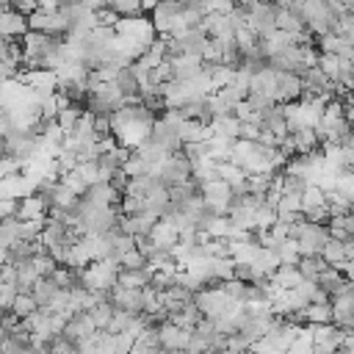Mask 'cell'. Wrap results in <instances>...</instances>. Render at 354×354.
<instances>
[{
    "label": "cell",
    "instance_id": "cell-1",
    "mask_svg": "<svg viewBox=\"0 0 354 354\" xmlns=\"http://www.w3.org/2000/svg\"><path fill=\"white\" fill-rule=\"evenodd\" d=\"M294 241H296L302 258L305 255H321L324 247L329 244V227L327 224H318V221L302 219V221L294 224Z\"/></svg>",
    "mask_w": 354,
    "mask_h": 354
},
{
    "label": "cell",
    "instance_id": "cell-2",
    "mask_svg": "<svg viewBox=\"0 0 354 354\" xmlns=\"http://www.w3.org/2000/svg\"><path fill=\"white\" fill-rule=\"evenodd\" d=\"M199 194H202L205 205H208L216 216H227L230 202H232V197H235L232 186L224 183V180H219V177H216V180H208L205 186H199Z\"/></svg>",
    "mask_w": 354,
    "mask_h": 354
},
{
    "label": "cell",
    "instance_id": "cell-3",
    "mask_svg": "<svg viewBox=\"0 0 354 354\" xmlns=\"http://www.w3.org/2000/svg\"><path fill=\"white\" fill-rule=\"evenodd\" d=\"M28 28L39 31V34H50V36H67L69 34V20L61 9L58 12H42L39 9L28 17Z\"/></svg>",
    "mask_w": 354,
    "mask_h": 354
},
{
    "label": "cell",
    "instance_id": "cell-4",
    "mask_svg": "<svg viewBox=\"0 0 354 354\" xmlns=\"http://www.w3.org/2000/svg\"><path fill=\"white\" fill-rule=\"evenodd\" d=\"M277 3H258L250 12V31L258 39H269L272 34H277Z\"/></svg>",
    "mask_w": 354,
    "mask_h": 354
},
{
    "label": "cell",
    "instance_id": "cell-5",
    "mask_svg": "<svg viewBox=\"0 0 354 354\" xmlns=\"http://www.w3.org/2000/svg\"><path fill=\"white\" fill-rule=\"evenodd\" d=\"M158 177H161V183L169 186V188H172V186H180V183H188V180H191V164H188V158H186L183 153L169 155V158L161 164Z\"/></svg>",
    "mask_w": 354,
    "mask_h": 354
},
{
    "label": "cell",
    "instance_id": "cell-6",
    "mask_svg": "<svg viewBox=\"0 0 354 354\" xmlns=\"http://www.w3.org/2000/svg\"><path fill=\"white\" fill-rule=\"evenodd\" d=\"M111 305H113L116 310H125V313L139 316V313H144V288L136 291V288L116 285V288L111 291Z\"/></svg>",
    "mask_w": 354,
    "mask_h": 354
},
{
    "label": "cell",
    "instance_id": "cell-7",
    "mask_svg": "<svg viewBox=\"0 0 354 354\" xmlns=\"http://www.w3.org/2000/svg\"><path fill=\"white\" fill-rule=\"evenodd\" d=\"M150 139H153L155 144H161V147H164L169 155L183 153V142H180L177 128H175L172 122H166L164 116H161V120H155V122H153V133H150Z\"/></svg>",
    "mask_w": 354,
    "mask_h": 354
},
{
    "label": "cell",
    "instance_id": "cell-8",
    "mask_svg": "<svg viewBox=\"0 0 354 354\" xmlns=\"http://www.w3.org/2000/svg\"><path fill=\"white\" fill-rule=\"evenodd\" d=\"M158 221L161 219L155 213L144 210V213H136V216H122L120 219V230L128 232V235H133V239H147V235L155 230Z\"/></svg>",
    "mask_w": 354,
    "mask_h": 354
},
{
    "label": "cell",
    "instance_id": "cell-9",
    "mask_svg": "<svg viewBox=\"0 0 354 354\" xmlns=\"http://www.w3.org/2000/svg\"><path fill=\"white\" fill-rule=\"evenodd\" d=\"M258 125H261V131L274 133L280 142L288 139V133H291V125H288V116H285V108H283V105H274V108L263 111L261 120H258Z\"/></svg>",
    "mask_w": 354,
    "mask_h": 354
},
{
    "label": "cell",
    "instance_id": "cell-10",
    "mask_svg": "<svg viewBox=\"0 0 354 354\" xmlns=\"http://www.w3.org/2000/svg\"><path fill=\"white\" fill-rule=\"evenodd\" d=\"M144 202H147V210H150V213H155L158 219H164V216L169 213V208H172L169 186H164V183H161V177H155V180H153V186H150V188H147V194H144Z\"/></svg>",
    "mask_w": 354,
    "mask_h": 354
},
{
    "label": "cell",
    "instance_id": "cell-11",
    "mask_svg": "<svg viewBox=\"0 0 354 354\" xmlns=\"http://www.w3.org/2000/svg\"><path fill=\"white\" fill-rule=\"evenodd\" d=\"M305 91V83L296 72H277V102L280 105H288V102H296Z\"/></svg>",
    "mask_w": 354,
    "mask_h": 354
},
{
    "label": "cell",
    "instance_id": "cell-12",
    "mask_svg": "<svg viewBox=\"0 0 354 354\" xmlns=\"http://www.w3.org/2000/svg\"><path fill=\"white\" fill-rule=\"evenodd\" d=\"M158 335H161V349H166V351L188 349V343H191V332L183 329V327H177V324H172V321L161 324L158 327Z\"/></svg>",
    "mask_w": 354,
    "mask_h": 354
},
{
    "label": "cell",
    "instance_id": "cell-13",
    "mask_svg": "<svg viewBox=\"0 0 354 354\" xmlns=\"http://www.w3.org/2000/svg\"><path fill=\"white\" fill-rule=\"evenodd\" d=\"M202 28H205V34H208L210 39H219V42H230V39H235V28H232V23H230V17H227V14H219V12L205 14Z\"/></svg>",
    "mask_w": 354,
    "mask_h": 354
},
{
    "label": "cell",
    "instance_id": "cell-14",
    "mask_svg": "<svg viewBox=\"0 0 354 354\" xmlns=\"http://www.w3.org/2000/svg\"><path fill=\"white\" fill-rule=\"evenodd\" d=\"M172 64V78L175 80H194L202 75V56H175L169 58Z\"/></svg>",
    "mask_w": 354,
    "mask_h": 354
},
{
    "label": "cell",
    "instance_id": "cell-15",
    "mask_svg": "<svg viewBox=\"0 0 354 354\" xmlns=\"http://www.w3.org/2000/svg\"><path fill=\"white\" fill-rule=\"evenodd\" d=\"M83 199L91 202L94 208H113V205L122 202V194L113 188V183H94V186L86 191Z\"/></svg>",
    "mask_w": 354,
    "mask_h": 354
},
{
    "label": "cell",
    "instance_id": "cell-16",
    "mask_svg": "<svg viewBox=\"0 0 354 354\" xmlns=\"http://www.w3.org/2000/svg\"><path fill=\"white\" fill-rule=\"evenodd\" d=\"M17 80H23L25 86H31L36 91H58V75H56V69H25Z\"/></svg>",
    "mask_w": 354,
    "mask_h": 354
},
{
    "label": "cell",
    "instance_id": "cell-17",
    "mask_svg": "<svg viewBox=\"0 0 354 354\" xmlns=\"http://www.w3.org/2000/svg\"><path fill=\"white\" fill-rule=\"evenodd\" d=\"M28 17L17 14V12H0V36L3 39H23L28 34Z\"/></svg>",
    "mask_w": 354,
    "mask_h": 354
},
{
    "label": "cell",
    "instance_id": "cell-18",
    "mask_svg": "<svg viewBox=\"0 0 354 354\" xmlns=\"http://www.w3.org/2000/svg\"><path fill=\"white\" fill-rule=\"evenodd\" d=\"M288 142H291L294 155L318 153V147H321V142H318V136H316V131H313V128H294V131L288 133Z\"/></svg>",
    "mask_w": 354,
    "mask_h": 354
},
{
    "label": "cell",
    "instance_id": "cell-19",
    "mask_svg": "<svg viewBox=\"0 0 354 354\" xmlns=\"http://www.w3.org/2000/svg\"><path fill=\"white\" fill-rule=\"evenodd\" d=\"M47 213H50V205H47V199L42 194H31V197L20 199L17 219H23V221H42V219H47Z\"/></svg>",
    "mask_w": 354,
    "mask_h": 354
},
{
    "label": "cell",
    "instance_id": "cell-20",
    "mask_svg": "<svg viewBox=\"0 0 354 354\" xmlns=\"http://www.w3.org/2000/svg\"><path fill=\"white\" fill-rule=\"evenodd\" d=\"M150 241H153L161 252H172V250L180 244V232H177L175 224H169L166 219H161V221L155 224V230L150 232Z\"/></svg>",
    "mask_w": 354,
    "mask_h": 354
},
{
    "label": "cell",
    "instance_id": "cell-21",
    "mask_svg": "<svg viewBox=\"0 0 354 354\" xmlns=\"http://www.w3.org/2000/svg\"><path fill=\"white\" fill-rule=\"evenodd\" d=\"M177 133H180V142H183V147H186V144L208 142V139L213 136V128L202 125L199 120H183V122H180V128H177Z\"/></svg>",
    "mask_w": 354,
    "mask_h": 354
},
{
    "label": "cell",
    "instance_id": "cell-22",
    "mask_svg": "<svg viewBox=\"0 0 354 354\" xmlns=\"http://www.w3.org/2000/svg\"><path fill=\"white\" fill-rule=\"evenodd\" d=\"M153 274H155V272H153L150 266H144V269H120V283H116V285L142 291V288H147V285L153 283Z\"/></svg>",
    "mask_w": 354,
    "mask_h": 354
},
{
    "label": "cell",
    "instance_id": "cell-23",
    "mask_svg": "<svg viewBox=\"0 0 354 354\" xmlns=\"http://www.w3.org/2000/svg\"><path fill=\"white\" fill-rule=\"evenodd\" d=\"M277 31H285V34H305V17L299 9H277Z\"/></svg>",
    "mask_w": 354,
    "mask_h": 354
},
{
    "label": "cell",
    "instance_id": "cell-24",
    "mask_svg": "<svg viewBox=\"0 0 354 354\" xmlns=\"http://www.w3.org/2000/svg\"><path fill=\"white\" fill-rule=\"evenodd\" d=\"M250 91H258V94H266V97L277 100V72L272 67H266L263 72H258L250 80Z\"/></svg>",
    "mask_w": 354,
    "mask_h": 354
},
{
    "label": "cell",
    "instance_id": "cell-25",
    "mask_svg": "<svg viewBox=\"0 0 354 354\" xmlns=\"http://www.w3.org/2000/svg\"><path fill=\"white\" fill-rule=\"evenodd\" d=\"M269 283L277 285V288H283V291H294V288H299V285L305 283V277L299 274L296 266H280V269L269 277Z\"/></svg>",
    "mask_w": 354,
    "mask_h": 354
},
{
    "label": "cell",
    "instance_id": "cell-26",
    "mask_svg": "<svg viewBox=\"0 0 354 354\" xmlns=\"http://www.w3.org/2000/svg\"><path fill=\"white\" fill-rule=\"evenodd\" d=\"M213 133L216 136H224V139H232L239 142V133H241V120L235 113H224V116H216L213 120Z\"/></svg>",
    "mask_w": 354,
    "mask_h": 354
},
{
    "label": "cell",
    "instance_id": "cell-27",
    "mask_svg": "<svg viewBox=\"0 0 354 354\" xmlns=\"http://www.w3.org/2000/svg\"><path fill=\"white\" fill-rule=\"evenodd\" d=\"M296 269H299V274L305 277V280H310V283H316L327 269H329V263L321 258V255H305L299 263H296Z\"/></svg>",
    "mask_w": 354,
    "mask_h": 354
},
{
    "label": "cell",
    "instance_id": "cell-28",
    "mask_svg": "<svg viewBox=\"0 0 354 354\" xmlns=\"http://www.w3.org/2000/svg\"><path fill=\"white\" fill-rule=\"evenodd\" d=\"M302 313H305V327H327V324H335V318H332V302L329 305H307Z\"/></svg>",
    "mask_w": 354,
    "mask_h": 354
},
{
    "label": "cell",
    "instance_id": "cell-29",
    "mask_svg": "<svg viewBox=\"0 0 354 354\" xmlns=\"http://www.w3.org/2000/svg\"><path fill=\"white\" fill-rule=\"evenodd\" d=\"M316 285L324 291V294H329V296H338L340 291H343V285H346V277H343V272L340 269H335V266H329L318 280H316Z\"/></svg>",
    "mask_w": 354,
    "mask_h": 354
},
{
    "label": "cell",
    "instance_id": "cell-30",
    "mask_svg": "<svg viewBox=\"0 0 354 354\" xmlns=\"http://www.w3.org/2000/svg\"><path fill=\"white\" fill-rule=\"evenodd\" d=\"M61 288L53 283V277H39L36 280V285H34V291H31V296L36 299V305L39 307H47L53 299H56V294H58Z\"/></svg>",
    "mask_w": 354,
    "mask_h": 354
},
{
    "label": "cell",
    "instance_id": "cell-31",
    "mask_svg": "<svg viewBox=\"0 0 354 354\" xmlns=\"http://www.w3.org/2000/svg\"><path fill=\"white\" fill-rule=\"evenodd\" d=\"M136 153H139V155H142V158H144V161H147V164H150V166L155 169V175H158L161 164H164V161L169 158V153H166V150H164L161 144H155L153 139H147V142H144V144H142V147H139Z\"/></svg>",
    "mask_w": 354,
    "mask_h": 354
},
{
    "label": "cell",
    "instance_id": "cell-32",
    "mask_svg": "<svg viewBox=\"0 0 354 354\" xmlns=\"http://www.w3.org/2000/svg\"><path fill=\"white\" fill-rule=\"evenodd\" d=\"M327 213H329V219H332V216L354 213V202H351L346 194H340L338 188H335V191H327Z\"/></svg>",
    "mask_w": 354,
    "mask_h": 354
},
{
    "label": "cell",
    "instance_id": "cell-33",
    "mask_svg": "<svg viewBox=\"0 0 354 354\" xmlns=\"http://www.w3.org/2000/svg\"><path fill=\"white\" fill-rule=\"evenodd\" d=\"M199 321H202V313H199V307H197L194 302L186 305L183 310L172 313V324H177V327H183V329H188V332H194V329L199 327Z\"/></svg>",
    "mask_w": 354,
    "mask_h": 354
},
{
    "label": "cell",
    "instance_id": "cell-34",
    "mask_svg": "<svg viewBox=\"0 0 354 354\" xmlns=\"http://www.w3.org/2000/svg\"><path fill=\"white\" fill-rule=\"evenodd\" d=\"M252 266L263 274V277H272L283 263H280V258H277V252L274 250H266V247H261V252L255 255V261H252Z\"/></svg>",
    "mask_w": 354,
    "mask_h": 354
},
{
    "label": "cell",
    "instance_id": "cell-35",
    "mask_svg": "<svg viewBox=\"0 0 354 354\" xmlns=\"http://www.w3.org/2000/svg\"><path fill=\"white\" fill-rule=\"evenodd\" d=\"M83 105H78V102H72L69 108H64V111H58V116H56V122L61 125V131L67 133V136H72V131H75V125H78V120L83 116Z\"/></svg>",
    "mask_w": 354,
    "mask_h": 354
},
{
    "label": "cell",
    "instance_id": "cell-36",
    "mask_svg": "<svg viewBox=\"0 0 354 354\" xmlns=\"http://www.w3.org/2000/svg\"><path fill=\"white\" fill-rule=\"evenodd\" d=\"M202 252L208 261H219V258H230V239H208L202 241Z\"/></svg>",
    "mask_w": 354,
    "mask_h": 354
},
{
    "label": "cell",
    "instance_id": "cell-37",
    "mask_svg": "<svg viewBox=\"0 0 354 354\" xmlns=\"http://www.w3.org/2000/svg\"><path fill=\"white\" fill-rule=\"evenodd\" d=\"M17 241H20V219L14 216V219L0 221V247L12 250Z\"/></svg>",
    "mask_w": 354,
    "mask_h": 354
},
{
    "label": "cell",
    "instance_id": "cell-38",
    "mask_svg": "<svg viewBox=\"0 0 354 354\" xmlns=\"http://www.w3.org/2000/svg\"><path fill=\"white\" fill-rule=\"evenodd\" d=\"M113 313H116V307H113L111 302H100V305H94V307L89 310V318L94 321L97 329H108L111 321H113Z\"/></svg>",
    "mask_w": 354,
    "mask_h": 354
},
{
    "label": "cell",
    "instance_id": "cell-39",
    "mask_svg": "<svg viewBox=\"0 0 354 354\" xmlns=\"http://www.w3.org/2000/svg\"><path fill=\"white\" fill-rule=\"evenodd\" d=\"M274 252H277V258H280V263H283V266H296V263L302 261V252H299V247H296V241H294V239L280 241V244L274 247Z\"/></svg>",
    "mask_w": 354,
    "mask_h": 354
},
{
    "label": "cell",
    "instance_id": "cell-40",
    "mask_svg": "<svg viewBox=\"0 0 354 354\" xmlns=\"http://www.w3.org/2000/svg\"><path fill=\"white\" fill-rule=\"evenodd\" d=\"M111 12L116 17H142L144 14V6H142V0H113L111 3Z\"/></svg>",
    "mask_w": 354,
    "mask_h": 354
},
{
    "label": "cell",
    "instance_id": "cell-41",
    "mask_svg": "<svg viewBox=\"0 0 354 354\" xmlns=\"http://www.w3.org/2000/svg\"><path fill=\"white\" fill-rule=\"evenodd\" d=\"M122 172L128 175V177H144V175H155V169L139 155V153H131V158L125 161V166H122Z\"/></svg>",
    "mask_w": 354,
    "mask_h": 354
},
{
    "label": "cell",
    "instance_id": "cell-42",
    "mask_svg": "<svg viewBox=\"0 0 354 354\" xmlns=\"http://www.w3.org/2000/svg\"><path fill=\"white\" fill-rule=\"evenodd\" d=\"M321 258H324L329 266H335V269H340L343 263H349V261H346V247H343V241H335V239H329V244L324 247Z\"/></svg>",
    "mask_w": 354,
    "mask_h": 354
},
{
    "label": "cell",
    "instance_id": "cell-43",
    "mask_svg": "<svg viewBox=\"0 0 354 354\" xmlns=\"http://www.w3.org/2000/svg\"><path fill=\"white\" fill-rule=\"evenodd\" d=\"M39 310V305H36V299L31 296V294H17V299H14V305H12V313L20 318V321H25L28 316H34Z\"/></svg>",
    "mask_w": 354,
    "mask_h": 354
},
{
    "label": "cell",
    "instance_id": "cell-44",
    "mask_svg": "<svg viewBox=\"0 0 354 354\" xmlns=\"http://www.w3.org/2000/svg\"><path fill=\"white\" fill-rule=\"evenodd\" d=\"M122 216H136V213H144L147 210V202H144V194H122Z\"/></svg>",
    "mask_w": 354,
    "mask_h": 354
},
{
    "label": "cell",
    "instance_id": "cell-45",
    "mask_svg": "<svg viewBox=\"0 0 354 354\" xmlns=\"http://www.w3.org/2000/svg\"><path fill=\"white\" fill-rule=\"evenodd\" d=\"M340 64H343V58H338V56H332V53H321V58H318V69L335 83L338 80V75H340Z\"/></svg>",
    "mask_w": 354,
    "mask_h": 354
},
{
    "label": "cell",
    "instance_id": "cell-46",
    "mask_svg": "<svg viewBox=\"0 0 354 354\" xmlns=\"http://www.w3.org/2000/svg\"><path fill=\"white\" fill-rule=\"evenodd\" d=\"M58 180H61V183H64L67 188H72V191H75L78 197H86V191L91 188V186H89V183H86V180H83V177L78 175V172H67V175H58Z\"/></svg>",
    "mask_w": 354,
    "mask_h": 354
},
{
    "label": "cell",
    "instance_id": "cell-47",
    "mask_svg": "<svg viewBox=\"0 0 354 354\" xmlns=\"http://www.w3.org/2000/svg\"><path fill=\"white\" fill-rule=\"evenodd\" d=\"M221 288H224V294H227L232 302H241V305H244L247 283H241V280H227V283H221Z\"/></svg>",
    "mask_w": 354,
    "mask_h": 354
},
{
    "label": "cell",
    "instance_id": "cell-48",
    "mask_svg": "<svg viewBox=\"0 0 354 354\" xmlns=\"http://www.w3.org/2000/svg\"><path fill=\"white\" fill-rule=\"evenodd\" d=\"M17 285H9V283H0V310H12L14 299H17Z\"/></svg>",
    "mask_w": 354,
    "mask_h": 354
},
{
    "label": "cell",
    "instance_id": "cell-49",
    "mask_svg": "<svg viewBox=\"0 0 354 354\" xmlns=\"http://www.w3.org/2000/svg\"><path fill=\"white\" fill-rule=\"evenodd\" d=\"M120 266H122V269H144V266H150V263H147V258H144V255L139 252V247H136L133 252H128V255L120 261Z\"/></svg>",
    "mask_w": 354,
    "mask_h": 354
},
{
    "label": "cell",
    "instance_id": "cell-50",
    "mask_svg": "<svg viewBox=\"0 0 354 354\" xmlns=\"http://www.w3.org/2000/svg\"><path fill=\"white\" fill-rule=\"evenodd\" d=\"M12 12H17L23 17H31L34 12H39V3L36 0H12Z\"/></svg>",
    "mask_w": 354,
    "mask_h": 354
},
{
    "label": "cell",
    "instance_id": "cell-51",
    "mask_svg": "<svg viewBox=\"0 0 354 354\" xmlns=\"http://www.w3.org/2000/svg\"><path fill=\"white\" fill-rule=\"evenodd\" d=\"M239 139L258 142V139H261V125H258V122H241V133H239Z\"/></svg>",
    "mask_w": 354,
    "mask_h": 354
},
{
    "label": "cell",
    "instance_id": "cell-52",
    "mask_svg": "<svg viewBox=\"0 0 354 354\" xmlns=\"http://www.w3.org/2000/svg\"><path fill=\"white\" fill-rule=\"evenodd\" d=\"M338 191L346 194V197L354 202V172H349V175H343V177L338 180Z\"/></svg>",
    "mask_w": 354,
    "mask_h": 354
},
{
    "label": "cell",
    "instance_id": "cell-53",
    "mask_svg": "<svg viewBox=\"0 0 354 354\" xmlns=\"http://www.w3.org/2000/svg\"><path fill=\"white\" fill-rule=\"evenodd\" d=\"M0 283L17 285V266H14V263H6V266H0Z\"/></svg>",
    "mask_w": 354,
    "mask_h": 354
},
{
    "label": "cell",
    "instance_id": "cell-54",
    "mask_svg": "<svg viewBox=\"0 0 354 354\" xmlns=\"http://www.w3.org/2000/svg\"><path fill=\"white\" fill-rule=\"evenodd\" d=\"M80 3H83V6H89L91 12H97V14H100V12L111 9V3H113V0H80Z\"/></svg>",
    "mask_w": 354,
    "mask_h": 354
},
{
    "label": "cell",
    "instance_id": "cell-55",
    "mask_svg": "<svg viewBox=\"0 0 354 354\" xmlns=\"http://www.w3.org/2000/svg\"><path fill=\"white\" fill-rule=\"evenodd\" d=\"M36 3H39V9L42 12H58L64 3H61V0H36Z\"/></svg>",
    "mask_w": 354,
    "mask_h": 354
},
{
    "label": "cell",
    "instance_id": "cell-56",
    "mask_svg": "<svg viewBox=\"0 0 354 354\" xmlns=\"http://www.w3.org/2000/svg\"><path fill=\"white\" fill-rule=\"evenodd\" d=\"M307 3V0H277L280 9H302Z\"/></svg>",
    "mask_w": 354,
    "mask_h": 354
},
{
    "label": "cell",
    "instance_id": "cell-57",
    "mask_svg": "<svg viewBox=\"0 0 354 354\" xmlns=\"http://www.w3.org/2000/svg\"><path fill=\"white\" fill-rule=\"evenodd\" d=\"M343 116H346V122H349V128L354 131V105H346V108H343Z\"/></svg>",
    "mask_w": 354,
    "mask_h": 354
},
{
    "label": "cell",
    "instance_id": "cell-58",
    "mask_svg": "<svg viewBox=\"0 0 354 354\" xmlns=\"http://www.w3.org/2000/svg\"><path fill=\"white\" fill-rule=\"evenodd\" d=\"M158 3H161V0H142L144 12H155V9H158Z\"/></svg>",
    "mask_w": 354,
    "mask_h": 354
},
{
    "label": "cell",
    "instance_id": "cell-59",
    "mask_svg": "<svg viewBox=\"0 0 354 354\" xmlns=\"http://www.w3.org/2000/svg\"><path fill=\"white\" fill-rule=\"evenodd\" d=\"M6 263H9V250L0 247V266H6Z\"/></svg>",
    "mask_w": 354,
    "mask_h": 354
},
{
    "label": "cell",
    "instance_id": "cell-60",
    "mask_svg": "<svg viewBox=\"0 0 354 354\" xmlns=\"http://www.w3.org/2000/svg\"><path fill=\"white\" fill-rule=\"evenodd\" d=\"M34 354H50V349H39V351H34Z\"/></svg>",
    "mask_w": 354,
    "mask_h": 354
},
{
    "label": "cell",
    "instance_id": "cell-61",
    "mask_svg": "<svg viewBox=\"0 0 354 354\" xmlns=\"http://www.w3.org/2000/svg\"><path fill=\"white\" fill-rule=\"evenodd\" d=\"M61 3L67 6V3H80V0H61Z\"/></svg>",
    "mask_w": 354,
    "mask_h": 354
},
{
    "label": "cell",
    "instance_id": "cell-62",
    "mask_svg": "<svg viewBox=\"0 0 354 354\" xmlns=\"http://www.w3.org/2000/svg\"><path fill=\"white\" fill-rule=\"evenodd\" d=\"M261 3H274V0H261Z\"/></svg>",
    "mask_w": 354,
    "mask_h": 354
}]
</instances>
